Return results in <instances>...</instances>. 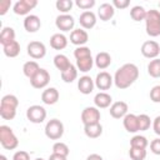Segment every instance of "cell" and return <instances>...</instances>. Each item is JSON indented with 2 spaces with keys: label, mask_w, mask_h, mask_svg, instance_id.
Returning a JSON list of instances; mask_svg holds the SVG:
<instances>
[{
  "label": "cell",
  "mask_w": 160,
  "mask_h": 160,
  "mask_svg": "<svg viewBox=\"0 0 160 160\" xmlns=\"http://www.w3.org/2000/svg\"><path fill=\"white\" fill-rule=\"evenodd\" d=\"M0 144L6 150H14L19 145V140L14 134L12 129L8 125L0 126Z\"/></svg>",
  "instance_id": "4"
},
{
  "label": "cell",
  "mask_w": 160,
  "mask_h": 160,
  "mask_svg": "<svg viewBox=\"0 0 160 160\" xmlns=\"http://www.w3.org/2000/svg\"><path fill=\"white\" fill-rule=\"evenodd\" d=\"M138 78H139L138 66L135 64L128 62L116 70L114 75V82L118 89H128L138 80Z\"/></svg>",
  "instance_id": "1"
},
{
  "label": "cell",
  "mask_w": 160,
  "mask_h": 160,
  "mask_svg": "<svg viewBox=\"0 0 160 160\" xmlns=\"http://www.w3.org/2000/svg\"><path fill=\"white\" fill-rule=\"evenodd\" d=\"M59 96H60V95H59V91H58L55 88H48V89H45V90L42 91V94H41V100H42V102L46 104V105H54V104L58 102Z\"/></svg>",
  "instance_id": "20"
},
{
  "label": "cell",
  "mask_w": 160,
  "mask_h": 160,
  "mask_svg": "<svg viewBox=\"0 0 160 160\" xmlns=\"http://www.w3.org/2000/svg\"><path fill=\"white\" fill-rule=\"evenodd\" d=\"M94 86H95V81L88 75H84L78 80V89L84 95H88V94L92 92Z\"/></svg>",
  "instance_id": "16"
},
{
  "label": "cell",
  "mask_w": 160,
  "mask_h": 160,
  "mask_svg": "<svg viewBox=\"0 0 160 160\" xmlns=\"http://www.w3.org/2000/svg\"><path fill=\"white\" fill-rule=\"evenodd\" d=\"M68 45V38L64 34L56 32L50 38V46L55 50H62Z\"/></svg>",
  "instance_id": "23"
},
{
  "label": "cell",
  "mask_w": 160,
  "mask_h": 160,
  "mask_svg": "<svg viewBox=\"0 0 160 160\" xmlns=\"http://www.w3.org/2000/svg\"><path fill=\"white\" fill-rule=\"evenodd\" d=\"M11 1L10 0H1L0 1V15H5L6 11L10 9Z\"/></svg>",
  "instance_id": "45"
},
{
  "label": "cell",
  "mask_w": 160,
  "mask_h": 160,
  "mask_svg": "<svg viewBox=\"0 0 160 160\" xmlns=\"http://www.w3.org/2000/svg\"><path fill=\"white\" fill-rule=\"evenodd\" d=\"M152 129H154V132L160 136V116H156L154 119V121H152Z\"/></svg>",
  "instance_id": "46"
},
{
  "label": "cell",
  "mask_w": 160,
  "mask_h": 160,
  "mask_svg": "<svg viewBox=\"0 0 160 160\" xmlns=\"http://www.w3.org/2000/svg\"><path fill=\"white\" fill-rule=\"evenodd\" d=\"M74 56H75L76 60L82 59V58L91 56V50H90V48H88V46H78V48L74 50Z\"/></svg>",
  "instance_id": "39"
},
{
  "label": "cell",
  "mask_w": 160,
  "mask_h": 160,
  "mask_svg": "<svg viewBox=\"0 0 160 160\" xmlns=\"http://www.w3.org/2000/svg\"><path fill=\"white\" fill-rule=\"evenodd\" d=\"M122 124L124 128L128 132H136L139 131V121H138V115L135 114H126L122 118Z\"/></svg>",
  "instance_id": "18"
},
{
  "label": "cell",
  "mask_w": 160,
  "mask_h": 160,
  "mask_svg": "<svg viewBox=\"0 0 160 160\" xmlns=\"http://www.w3.org/2000/svg\"><path fill=\"white\" fill-rule=\"evenodd\" d=\"M24 28L28 32H36L41 28L40 18L36 15H28L24 19Z\"/></svg>",
  "instance_id": "19"
},
{
  "label": "cell",
  "mask_w": 160,
  "mask_h": 160,
  "mask_svg": "<svg viewBox=\"0 0 160 160\" xmlns=\"http://www.w3.org/2000/svg\"><path fill=\"white\" fill-rule=\"evenodd\" d=\"M115 14V8L112 6V4L110 2H104L100 5V8L98 9V16L100 18V20L102 21H108L110 20Z\"/></svg>",
  "instance_id": "21"
},
{
  "label": "cell",
  "mask_w": 160,
  "mask_h": 160,
  "mask_svg": "<svg viewBox=\"0 0 160 160\" xmlns=\"http://www.w3.org/2000/svg\"><path fill=\"white\" fill-rule=\"evenodd\" d=\"M38 5L36 0H19L14 4V12L16 15H26L30 12V10H32L35 6Z\"/></svg>",
  "instance_id": "12"
},
{
  "label": "cell",
  "mask_w": 160,
  "mask_h": 160,
  "mask_svg": "<svg viewBox=\"0 0 160 160\" xmlns=\"http://www.w3.org/2000/svg\"><path fill=\"white\" fill-rule=\"evenodd\" d=\"M148 140L142 135H135L130 139V148H139V149H146Z\"/></svg>",
  "instance_id": "34"
},
{
  "label": "cell",
  "mask_w": 160,
  "mask_h": 160,
  "mask_svg": "<svg viewBox=\"0 0 160 160\" xmlns=\"http://www.w3.org/2000/svg\"><path fill=\"white\" fill-rule=\"evenodd\" d=\"M12 41H15V31H14V29L10 28V26L2 28V30L0 32V42H1V45L4 46V45H8V44H10Z\"/></svg>",
  "instance_id": "26"
},
{
  "label": "cell",
  "mask_w": 160,
  "mask_h": 160,
  "mask_svg": "<svg viewBox=\"0 0 160 160\" xmlns=\"http://www.w3.org/2000/svg\"><path fill=\"white\" fill-rule=\"evenodd\" d=\"M86 160H104V159H102V156L99 155V154H90V155L86 158Z\"/></svg>",
  "instance_id": "48"
},
{
  "label": "cell",
  "mask_w": 160,
  "mask_h": 160,
  "mask_svg": "<svg viewBox=\"0 0 160 160\" xmlns=\"http://www.w3.org/2000/svg\"><path fill=\"white\" fill-rule=\"evenodd\" d=\"M78 78V68L75 65H70L65 71L61 72V79L65 82H72Z\"/></svg>",
  "instance_id": "31"
},
{
  "label": "cell",
  "mask_w": 160,
  "mask_h": 160,
  "mask_svg": "<svg viewBox=\"0 0 160 160\" xmlns=\"http://www.w3.org/2000/svg\"><path fill=\"white\" fill-rule=\"evenodd\" d=\"M145 29L146 34L151 38H156L160 35V11L151 9L148 10L145 18Z\"/></svg>",
  "instance_id": "3"
},
{
  "label": "cell",
  "mask_w": 160,
  "mask_h": 160,
  "mask_svg": "<svg viewBox=\"0 0 160 160\" xmlns=\"http://www.w3.org/2000/svg\"><path fill=\"white\" fill-rule=\"evenodd\" d=\"M45 135L50 140H59L64 135V124L58 119H51L45 125Z\"/></svg>",
  "instance_id": "5"
},
{
  "label": "cell",
  "mask_w": 160,
  "mask_h": 160,
  "mask_svg": "<svg viewBox=\"0 0 160 160\" xmlns=\"http://www.w3.org/2000/svg\"><path fill=\"white\" fill-rule=\"evenodd\" d=\"M146 10L142 8V6H140V5H136V6H134L131 10H130V16H131V19L134 20V21H142V20H145V18H146Z\"/></svg>",
  "instance_id": "32"
},
{
  "label": "cell",
  "mask_w": 160,
  "mask_h": 160,
  "mask_svg": "<svg viewBox=\"0 0 160 160\" xmlns=\"http://www.w3.org/2000/svg\"><path fill=\"white\" fill-rule=\"evenodd\" d=\"M55 6L62 14H68L71 10V8H72V1L71 0H58Z\"/></svg>",
  "instance_id": "38"
},
{
  "label": "cell",
  "mask_w": 160,
  "mask_h": 160,
  "mask_svg": "<svg viewBox=\"0 0 160 160\" xmlns=\"http://www.w3.org/2000/svg\"><path fill=\"white\" fill-rule=\"evenodd\" d=\"M159 6H160V2H159Z\"/></svg>",
  "instance_id": "51"
},
{
  "label": "cell",
  "mask_w": 160,
  "mask_h": 160,
  "mask_svg": "<svg viewBox=\"0 0 160 160\" xmlns=\"http://www.w3.org/2000/svg\"><path fill=\"white\" fill-rule=\"evenodd\" d=\"M12 160H30V155H29V152H26L24 150H19L14 154Z\"/></svg>",
  "instance_id": "43"
},
{
  "label": "cell",
  "mask_w": 160,
  "mask_h": 160,
  "mask_svg": "<svg viewBox=\"0 0 160 160\" xmlns=\"http://www.w3.org/2000/svg\"><path fill=\"white\" fill-rule=\"evenodd\" d=\"M94 62H95V65H96L99 69L104 70V69H106V68L110 66V64H111V56H110L109 52L101 51V52H99V54L96 55Z\"/></svg>",
  "instance_id": "25"
},
{
  "label": "cell",
  "mask_w": 160,
  "mask_h": 160,
  "mask_svg": "<svg viewBox=\"0 0 160 160\" xmlns=\"http://www.w3.org/2000/svg\"><path fill=\"white\" fill-rule=\"evenodd\" d=\"M150 150H151L152 154L160 155V138L159 139H154L150 142Z\"/></svg>",
  "instance_id": "42"
},
{
  "label": "cell",
  "mask_w": 160,
  "mask_h": 160,
  "mask_svg": "<svg viewBox=\"0 0 160 160\" xmlns=\"http://www.w3.org/2000/svg\"><path fill=\"white\" fill-rule=\"evenodd\" d=\"M35 160H44L42 158H38V159H35Z\"/></svg>",
  "instance_id": "50"
},
{
  "label": "cell",
  "mask_w": 160,
  "mask_h": 160,
  "mask_svg": "<svg viewBox=\"0 0 160 160\" xmlns=\"http://www.w3.org/2000/svg\"><path fill=\"white\" fill-rule=\"evenodd\" d=\"M0 160H8L5 155H0Z\"/></svg>",
  "instance_id": "49"
},
{
  "label": "cell",
  "mask_w": 160,
  "mask_h": 160,
  "mask_svg": "<svg viewBox=\"0 0 160 160\" xmlns=\"http://www.w3.org/2000/svg\"><path fill=\"white\" fill-rule=\"evenodd\" d=\"M128 110H129V106L125 101H115L111 104L109 111L114 119H121L128 114Z\"/></svg>",
  "instance_id": "14"
},
{
  "label": "cell",
  "mask_w": 160,
  "mask_h": 160,
  "mask_svg": "<svg viewBox=\"0 0 160 160\" xmlns=\"http://www.w3.org/2000/svg\"><path fill=\"white\" fill-rule=\"evenodd\" d=\"M100 110L96 106H88L81 112V121L84 125L100 122Z\"/></svg>",
  "instance_id": "7"
},
{
  "label": "cell",
  "mask_w": 160,
  "mask_h": 160,
  "mask_svg": "<svg viewBox=\"0 0 160 160\" xmlns=\"http://www.w3.org/2000/svg\"><path fill=\"white\" fill-rule=\"evenodd\" d=\"M129 155L132 160H145L146 158V149H139V148H130Z\"/></svg>",
  "instance_id": "37"
},
{
  "label": "cell",
  "mask_w": 160,
  "mask_h": 160,
  "mask_svg": "<svg viewBox=\"0 0 160 160\" xmlns=\"http://www.w3.org/2000/svg\"><path fill=\"white\" fill-rule=\"evenodd\" d=\"M52 152L54 154H58V155H61V156H66L69 155L70 150H69V146L65 144V142H61V141H58L52 145Z\"/></svg>",
  "instance_id": "35"
},
{
  "label": "cell",
  "mask_w": 160,
  "mask_h": 160,
  "mask_svg": "<svg viewBox=\"0 0 160 160\" xmlns=\"http://www.w3.org/2000/svg\"><path fill=\"white\" fill-rule=\"evenodd\" d=\"M75 4H76L78 8H80V9L85 10V11H88L89 9H91V8L95 5V0H76Z\"/></svg>",
  "instance_id": "40"
},
{
  "label": "cell",
  "mask_w": 160,
  "mask_h": 160,
  "mask_svg": "<svg viewBox=\"0 0 160 160\" xmlns=\"http://www.w3.org/2000/svg\"><path fill=\"white\" fill-rule=\"evenodd\" d=\"M141 54L148 59H156L160 54V45L154 40H148L141 45Z\"/></svg>",
  "instance_id": "9"
},
{
  "label": "cell",
  "mask_w": 160,
  "mask_h": 160,
  "mask_svg": "<svg viewBox=\"0 0 160 160\" xmlns=\"http://www.w3.org/2000/svg\"><path fill=\"white\" fill-rule=\"evenodd\" d=\"M54 65H55V68H56L58 70H60V72H62V71H65V70L71 65V62L69 61V59H68L66 55H64V54H58V55H55V58H54Z\"/></svg>",
  "instance_id": "28"
},
{
  "label": "cell",
  "mask_w": 160,
  "mask_h": 160,
  "mask_svg": "<svg viewBox=\"0 0 160 160\" xmlns=\"http://www.w3.org/2000/svg\"><path fill=\"white\" fill-rule=\"evenodd\" d=\"M89 40V35L84 29H74L70 34V41L71 44L76 46H84Z\"/></svg>",
  "instance_id": "15"
},
{
  "label": "cell",
  "mask_w": 160,
  "mask_h": 160,
  "mask_svg": "<svg viewBox=\"0 0 160 160\" xmlns=\"http://www.w3.org/2000/svg\"><path fill=\"white\" fill-rule=\"evenodd\" d=\"M55 25L61 31H70V30L72 31L74 25H75V20L70 14H61L56 18Z\"/></svg>",
  "instance_id": "11"
},
{
  "label": "cell",
  "mask_w": 160,
  "mask_h": 160,
  "mask_svg": "<svg viewBox=\"0 0 160 160\" xmlns=\"http://www.w3.org/2000/svg\"><path fill=\"white\" fill-rule=\"evenodd\" d=\"M49 160H68L66 159V156H61V155H58V154H51L50 156H49Z\"/></svg>",
  "instance_id": "47"
},
{
  "label": "cell",
  "mask_w": 160,
  "mask_h": 160,
  "mask_svg": "<svg viewBox=\"0 0 160 160\" xmlns=\"http://www.w3.org/2000/svg\"><path fill=\"white\" fill-rule=\"evenodd\" d=\"M84 132L88 138L90 139H96L102 134V126L100 122L96 124H90V125H84Z\"/></svg>",
  "instance_id": "24"
},
{
  "label": "cell",
  "mask_w": 160,
  "mask_h": 160,
  "mask_svg": "<svg viewBox=\"0 0 160 160\" xmlns=\"http://www.w3.org/2000/svg\"><path fill=\"white\" fill-rule=\"evenodd\" d=\"M2 51L8 58H16L20 54V44L15 40L8 45L2 46Z\"/></svg>",
  "instance_id": "29"
},
{
  "label": "cell",
  "mask_w": 160,
  "mask_h": 160,
  "mask_svg": "<svg viewBox=\"0 0 160 160\" xmlns=\"http://www.w3.org/2000/svg\"><path fill=\"white\" fill-rule=\"evenodd\" d=\"M94 65V59L91 56H88V58H82V59H79L76 60V68L78 70L82 71V72H88L91 70Z\"/></svg>",
  "instance_id": "30"
},
{
  "label": "cell",
  "mask_w": 160,
  "mask_h": 160,
  "mask_svg": "<svg viewBox=\"0 0 160 160\" xmlns=\"http://www.w3.org/2000/svg\"><path fill=\"white\" fill-rule=\"evenodd\" d=\"M150 100L152 102H160V85H155L150 90Z\"/></svg>",
  "instance_id": "41"
},
{
  "label": "cell",
  "mask_w": 160,
  "mask_h": 160,
  "mask_svg": "<svg viewBox=\"0 0 160 160\" xmlns=\"http://www.w3.org/2000/svg\"><path fill=\"white\" fill-rule=\"evenodd\" d=\"M79 22L80 25L82 26V29H92L96 24V15L92 12V11H84L80 14V18H79Z\"/></svg>",
  "instance_id": "17"
},
{
  "label": "cell",
  "mask_w": 160,
  "mask_h": 160,
  "mask_svg": "<svg viewBox=\"0 0 160 160\" xmlns=\"http://www.w3.org/2000/svg\"><path fill=\"white\" fill-rule=\"evenodd\" d=\"M26 118L30 122L34 124H40L45 120L46 118V110L41 105H31L26 110Z\"/></svg>",
  "instance_id": "6"
},
{
  "label": "cell",
  "mask_w": 160,
  "mask_h": 160,
  "mask_svg": "<svg viewBox=\"0 0 160 160\" xmlns=\"http://www.w3.org/2000/svg\"><path fill=\"white\" fill-rule=\"evenodd\" d=\"M28 55L32 59H42L46 54V48L41 41H30L28 44Z\"/></svg>",
  "instance_id": "10"
},
{
  "label": "cell",
  "mask_w": 160,
  "mask_h": 160,
  "mask_svg": "<svg viewBox=\"0 0 160 160\" xmlns=\"http://www.w3.org/2000/svg\"><path fill=\"white\" fill-rule=\"evenodd\" d=\"M111 102H112V98L111 95H109L108 92H98L94 98V104L98 109H105V108H109L111 106Z\"/></svg>",
  "instance_id": "22"
},
{
  "label": "cell",
  "mask_w": 160,
  "mask_h": 160,
  "mask_svg": "<svg viewBox=\"0 0 160 160\" xmlns=\"http://www.w3.org/2000/svg\"><path fill=\"white\" fill-rule=\"evenodd\" d=\"M138 121H139V131H145L150 128L151 125V120L150 116L146 114H140L138 115Z\"/></svg>",
  "instance_id": "36"
},
{
  "label": "cell",
  "mask_w": 160,
  "mask_h": 160,
  "mask_svg": "<svg viewBox=\"0 0 160 160\" xmlns=\"http://www.w3.org/2000/svg\"><path fill=\"white\" fill-rule=\"evenodd\" d=\"M18 105H19V100L15 95L8 94L2 96L0 102V116L4 120H12L16 115Z\"/></svg>",
  "instance_id": "2"
},
{
  "label": "cell",
  "mask_w": 160,
  "mask_h": 160,
  "mask_svg": "<svg viewBox=\"0 0 160 160\" xmlns=\"http://www.w3.org/2000/svg\"><path fill=\"white\" fill-rule=\"evenodd\" d=\"M49 81H50V74L45 69H40L30 79V84H31V86L34 89H44L45 86H48Z\"/></svg>",
  "instance_id": "8"
},
{
  "label": "cell",
  "mask_w": 160,
  "mask_h": 160,
  "mask_svg": "<svg viewBox=\"0 0 160 160\" xmlns=\"http://www.w3.org/2000/svg\"><path fill=\"white\" fill-rule=\"evenodd\" d=\"M94 81H95V86L99 90H109L114 82V79L108 71H100Z\"/></svg>",
  "instance_id": "13"
},
{
  "label": "cell",
  "mask_w": 160,
  "mask_h": 160,
  "mask_svg": "<svg viewBox=\"0 0 160 160\" xmlns=\"http://www.w3.org/2000/svg\"><path fill=\"white\" fill-rule=\"evenodd\" d=\"M111 4L116 9H125V8H128L130 5V1L129 0H114Z\"/></svg>",
  "instance_id": "44"
},
{
  "label": "cell",
  "mask_w": 160,
  "mask_h": 160,
  "mask_svg": "<svg viewBox=\"0 0 160 160\" xmlns=\"http://www.w3.org/2000/svg\"><path fill=\"white\" fill-rule=\"evenodd\" d=\"M40 69H41V68L39 66V64H38L36 61L30 60V61H26V62L24 64V66H22V72H24V75H25L26 78L31 79Z\"/></svg>",
  "instance_id": "27"
},
{
  "label": "cell",
  "mask_w": 160,
  "mask_h": 160,
  "mask_svg": "<svg viewBox=\"0 0 160 160\" xmlns=\"http://www.w3.org/2000/svg\"><path fill=\"white\" fill-rule=\"evenodd\" d=\"M148 74L151 78H160V59H152L148 65Z\"/></svg>",
  "instance_id": "33"
}]
</instances>
